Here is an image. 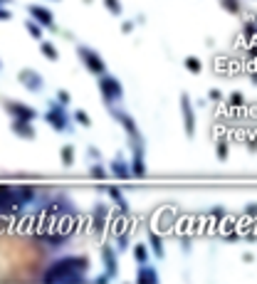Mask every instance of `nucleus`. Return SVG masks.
<instances>
[{
  "instance_id": "f257e3e1",
  "label": "nucleus",
  "mask_w": 257,
  "mask_h": 284,
  "mask_svg": "<svg viewBox=\"0 0 257 284\" xmlns=\"http://www.w3.org/2000/svg\"><path fill=\"white\" fill-rule=\"evenodd\" d=\"M84 270H87V262L79 260V257H74V260H60V262H55L45 272V280L47 282H82Z\"/></svg>"
},
{
  "instance_id": "f03ea898",
  "label": "nucleus",
  "mask_w": 257,
  "mask_h": 284,
  "mask_svg": "<svg viewBox=\"0 0 257 284\" xmlns=\"http://www.w3.org/2000/svg\"><path fill=\"white\" fill-rule=\"evenodd\" d=\"M102 89H104V96H107V99H117V96L122 94V89H119V84H117L114 79H104V82H102Z\"/></svg>"
},
{
  "instance_id": "7ed1b4c3",
  "label": "nucleus",
  "mask_w": 257,
  "mask_h": 284,
  "mask_svg": "<svg viewBox=\"0 0 257 284\" xmlns=\"http://www.w3.org/2000/svg\"><path fill=\"white\" fill-rule=\"evenodd\" d=\"M82 55H84V60H87V67H92L94 72H102V70H104L102 60H99L94 52H87V50H82Z\"/></svg>"
},
{
  "instance_id": "20e7f679",
  "label": "nucleus",
  "mask_w": 257,
  "mask_h": 284,
  "mask_svg": "<svg viewBox=\"0 0 257 284\" xmlns=\"http://www.w3.org/2000/svg\"><path fill=\"white\" fill-rule=\"evenodd\" d=\"M20 77H22V82H27L25 87H32V89H40V77H37L35 72H22Z\"/></svg>"
},
{
  "instance_id": "39448f33",
  "label": "nucleus",
  "mask_w": 257,
  "mask_h": 284,
  "mask_svg": "<svg viewBox=\"0 0 257 284\" xmlns=\"http://www.w3.org/2000/svg\"><path fill=\"white\" fill-rule=\"evenodd\" d=\"M30 12H32L37 20H42L45 25H52V15H50L47 10H42V7H35V5H32V7H30Z\"/></svg>"
},
{
  "instance_id": "423d86ee",
  "label": "nucleus",
  "mask_w": 257,
  "mask_h": 284,
  "mask_svg": "<svg viewBox=\"0 0 257 284\" xmlns=\"http://www.w3.org/2000/svg\"><path fill=\"white\" fill-rule=\"evenodd\" d=\"M10 109H12L15 114H20V116H25V119H32V116H35V111H32V109H25V106H20L17 101H12V104H10Z\"/></svg>"
},
{
  "instance_id": "0eeeda50",
  "label": "nucleus",
  "mask_w": 257,
  "mask_h": 284,
  "mask_svg": "<svg viewBox=\"0 0 257 284\" xmlns=\"http://www.w3.org/2000/svg\"><path fill=\"white\" fill-rule=\"evenodd\" d=\"M42 52H45L47 57H52V60H57V52H55V47H50V45H42Z\"/></svg>"
},
{
  "instance_id": "6e6552de",
  "label": "nucleus",
  "mask_w": 257,
  "mask_h": 284,
  "mask_svg": "<svg viewBox=\"0 0 257 284\" xmlns=\"http://www.w3.org/2000/svg\"><path fill=\"white\" fill-rule=\"evenodd\" d=\"M62 158H64V166H69V163H72V148H64Z\"/></svg>"
},
{
  "instance_id": "1a4fd4ad",
  "label": "nucleus",
  "mask_w": 257,
  "mask_h": 284,
  "mask_svg": "<svg viewBox=\"0 0 257 284\" xmlns=\"http://www.w3.org/2000/svg\"><path fill=\"white\" fill-rule=\"evenodd\" d=\"M107 7H112V12H122V7H119L117 0H107Z\"/></svg>"
},
{
  "instance_id": "9d476101",
  "label": "nucleus",
  "mask_w": 257,
  "mask_h": 284,
  "mask_svg": "<svg viewBox=\"0 0 257 284\" xmlns=\"http://www.w3.org/2000/svg\"><path fill=\"white\" fill-rule=\"evenodd\" d=\"M136 257H138V262H143L146 260V250L143 247H136Z\"/></svg>"
},
{
  "instance_id": "9b49d317",
  "label": "nucleus",
  "mask_w": 257,
  "mask_h": 284,
  "mask_svg": "<svg viewBox=\"0 0 257 284\" xmlns=\"http://www.w3.org/2000/svg\"><path fill=\"white\" fill-rule=\"evenodd\" d=\"M27 30H30V32H32V35H35V37H37V35H40V30H37V27H35V22H27Z\"/></svg>"
},
{
  "instance_id": "f8f14e48",
  "label": "nucleus",
  "mask_w": 257,
  "mask_h": 284,
  "mask_svg": "<svg viewBox=\"0 0 257 284\" xmlns=\"http://www.w3.org/2000/svg\"><path fill=\"white\" fill-rule=\"evenodd\" d=\"M188 67H191L193 72H198V60H188Z\"/></svg>"
}]
</instances>
